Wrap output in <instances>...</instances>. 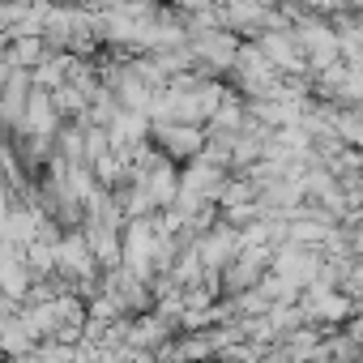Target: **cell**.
Masks as SVG:
<instances>
[{
  "label": "cell",
  "instance_id": "obj_1",
  "mask_svg": "<svg viewBox=\"0 0 363 363\" xmlns=\"http://www.w3.org/2000/svg\"><path fill=\"white\" fill-rule=\"evenodd\" d=\"M0 342H5V350H13V354H26L30 350V329L18 325V320H5L0 325Z\"/></svg>",
  "mask_w": 363,
  "mask_h": 363
},
{
  "label": "cell",
  "instance_id": "obj_2",
  "mask_svg": "<svg viewBox=\"0 0 363 363\" xmlns=\"http://www.w3.org/2000/svg\"><path fill=\"white\" fill-rule=\"evenodd\" d=\"M39 52H43V43H39L35 35L18 39V43H13V56H9V69H13V65H22V69H26V65H35V60H39Z\"/></svg>",
  "mask_w": 363,
  "mask_h": 363
}]
</instances>
